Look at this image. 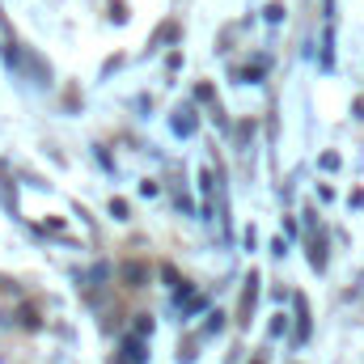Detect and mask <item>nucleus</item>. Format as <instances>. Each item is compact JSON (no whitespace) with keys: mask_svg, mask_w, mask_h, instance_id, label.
<instances>
[]
</instances>
